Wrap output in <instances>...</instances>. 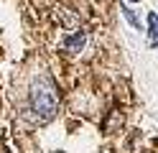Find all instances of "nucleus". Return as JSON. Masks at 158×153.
<instances>
[{
	"instance_id": "nucleus-1",
	"label": "nucleus",
	"mask_w": 158,
	"mask_h": 153,
	"mask_svg": "<svg viewBox=\"0 0 158 153\" xmlns=\"http://www.w3.org/2000/svg\"><path fill=\"white\" fill-rule=\"evenodd\" d=\"M28 110L36 122H48L59 112V89L48 74L33 79L31 92H28Z\"/></svg>"
},
{
	"instance_id": "nucleus-4",
	"label": "nucleus",
	"mask_w": 158,
	"mask_h": 153,
	"mask_svg": "<svg viewBox=\"0 0 158 153\" xmlns=\"http://www.w3.org/2000/svg\"><path fill=\"white\" fill-rule=\"evenodd\" d=\"M120 10H123V15H125V20H127V23H130V26H133L135 31H143V26H140V20H138V15H135V10H130L127 5H123Z\"/></svg>"
},
{
	"instance_id": "nucleus-3",
	"label": "nucleus",
	"mask_w": 158,
	"mask_h": 153,
	"mask_svg": "<svg viewBox=\"0 0 158 153\" xmlns=\"http://www.w3.org/2000/svg\"><path fill=\"white\" fill-rule=\"evenodd\" d=\"M148 46L158 49V13L148 10Z\"/></svg>"
},
{
	"instance_id": "nucleus-5",
	"label": "nucleus",
	"mask_w": 158,
	"mask_h": 153,
	"mask_svg": "<svg viewBox=\"0 0 158 153\" xmlns=\"http://www.w3.org/2000/svg\"><path fill=\"white\" fill-rule=\"evenodd\" d=\"M0 153H8V148H0Z\"/></svg>"
},
{
	"instance_id": "nucleus-6",
	"label": "nucleus",
	"mask_w": 158,
	"mask_h": 153,
	"mask_svg": "<svg viewBox=\"0 0 158 153\" xmlns=\"http://www.w3.org/2000/svg\"><path fill=\"white\" fill-rule=\"evenodd\" d=\"M127 3H138V0H127Z\"/></svg>"
},
{
	"instance_id": "nucleus-2",
	"label": "nucleus",
	"mask_w": 158,
	"mask_h": 153,
	"mask_svg": "<svg viewBox=\"0 0 158 153\" xmlns=\"http://www.w3.org/2000/svg\"><path fill=\"white\" fill-rule=\"evenodd\" d=\"M84 44H87V31H74L72 36L64 38L61 49L66 51V54H79V51L84 49Z\"/></svg>"
}]
</instances>
